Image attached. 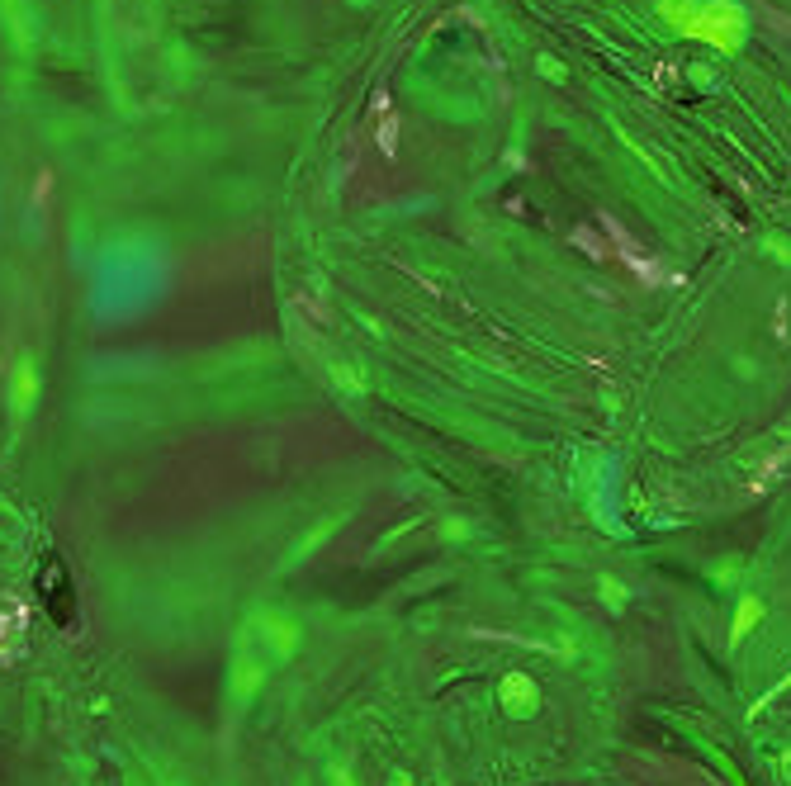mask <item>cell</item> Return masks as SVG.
I'll return each instance as SVG.
<instances>
[{
  "mask_svg": "<svg viewBox=\"0 0 791 786\" xmlns=\"http://www.w3.org/2000/svg\"><path fill=\"white\" fill-rule=\"evenodd\" d=\"M602 233H607V237L616 242L612 256H621V261L630 266V275H640V280H645L649 289H654V285H683V275H673V270H668L664 261H659V256H649V251L640 247V242H635V237H630L612 214H602Z\"/></svg>",
  "mask_w": 791,
  "mask_h": 786,
  "instance_id": "cell-1",
  "label": "cell"
},
{
  "mask_svg": "<svg viewBox=\"0 0 791 786\" xmlns=\"http://www.w3.org/2000/svg\"><path fill=\"white\" fill-rule=\"evenodd\" d=\"M34 398H38V365L24 360V365H15V379H10V403H15V412H29Z\"/></svg>",
  "mask_w": 791,
  "mask_h": 786,
  "instance_id": "cell-4",
  "label": "cell"
},
{
  "mask_svg": "<svg viewBox=\"0 0 791 786\" xmlns=\"http://www.w3.org/2000/svg\"><path fill=\"white\" fill-rule=\"evenodd\" d=\"M787 687H791V673H787V678H782V682H777V687H773V692H768V697H758V706H754V715H758V711H763V706H768V701H773V697H777V692H787Z\"/></svg>",
  "mask_w": 791,
  "mask_h": 786,
  "instance_id": "cell-8",
  "label": "cell"
},
{
  "mask_svg": "<svg viewBox=\"0 0 791 786\" xmlns=\"http://www.w3.org/2000/svg\"><path fill=\"white\" fill-rule=\"evenodd\" d=\"M498 701L507 706V715L526 720V715H536V706H540V687L531 682V673H507V678L498 682Z\"/></svg>",
  "mask_w": 791,
  "mask_h": 786,
  "instance_id": "cell-2",
  "label": "cell"
},
{
  "mask_svg": "<svg viewBox=\"0 0 791 786\" xmlns=\"http://www.w3.org/2000/svg\"><path fill=\"white\" fill-rule=\"evenodd\" d=\"M574 247H583L593 261H607V256H612V242H602L593 228H574Z\"/></svg>",
  "mask_w": 791,
  "mask_h": 786,
  "instance_id": "cell-6",
  "label": "cell"
},
{
  "mask_svg": "<svg viewBox=\"0 0 791 786\" xmlns=\"http://www.w3.org/2000/svg\"><path fill=\"white\" fill-rule=\"evenodd\" d=\"M758 621H763V602H758L754 592H749V597H739V607H735V626H730V644L744 640V635H749V630H754Z\"/></svg>",
  "mask_w": 791,
  "mask_h": 786,
  "instance_id": "cell-5",
  "label": "cell"
},
{
  "mask_svg": "<svg viewBox=\"0 0 791 786\" xmlns=\"http://www.w3.org/2000/svg\"><path fill=\"white\" fill-rule=\"evenodd\" d=\"M24 630H29V607H24V602H15L10 611H0V659H15Z\"/></svg>",
  "mask_w": 791,
  "mask_h": 786,
  "instance_id": "cell-3",
  "label": "cell"
},
{
  "mask_svg": "<svg viewBox=\"0 0 791 786\" xmlns=\"http://www.w3.org/2000/svg\"><path fill=\"white\" fill-rule=\"evenodd\" d=\"M48 195H53V176H43V180L34 185V204H38V209L48 204Z\"/></svg>",
  "mask_w": 791,
  "mask_h": 786,
  "instance_id": "cell-7",
  "label": "cell"
}]
</instances>
